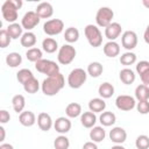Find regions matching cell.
I'll return each mask as SVG.
<instances>
[{
    "label": "cell",
    "instance_id": "obj_6",
    "mask_svg": "<svg viewBox=\"0 0 149 149\" xmlns=\"http://www.w3.org/2000/svg\"><path fill=\"white\" fill-rule=\"evenodd\" d=\"M113 16H114V12L109 7H100L95 14V22L99 27L106 28L112 23Z\"/></svg>",
    "mask_w": 149,
    "mask_h": 149
},
{
    "label": "cell",
    "instance_id": "obj_1",
    "mask_svg": "<svg viewBox=\"0 0 149 149\" xmlns=\"http://www.w3.org/2000/svg\"><path fill=\"white\" fill-rule=\"evenodd\" d=\"M65 85V79H64V76L59 72V73H56L54 76H50V77H47L42 84H41V88H42V92L48 95V97H52V95H56Z\"/></svg>",
    "mask_w": 149,
    "mask_h": 149
},
{
    "label": "cell",
    "instance_id": "obj_48",
    "mask_svg": "<svg viewBox=\"0 0 149 149\" xmlns=\"http://www.w3.org/2000/svg\"><path fill=\"white\" fill-rule=\"evenodd\" d=\"M13 2H14V5L16 6L17 9H20V8L22 7V1H21V0H13Z\"/></svg>",
    "mask_w": 149,
    "mask_h": 149
},
{
    "label": "cell",
    "instance_id": "obj_44",
    "mask_svg": "<svg viewBox=\"0 0 149 149\" xmlns=\"http://www.w3.org/2000/svg\"><path fill=\"white\" fill-rule=\"evenodd\" d=\"M140 77H141L142 84H144V85L149 86V70H147V71H146L144 73H142Z\"/></svg>",
    "mask_w": 149,
    "mask_h": 149
},
{
    "label": "cell",
    "instance_id": "obj_36",
    "mask_svg": "<svg viewBox=\"0 0 149 149\" xmlns=\"http://www.w3.org/2000/svg\"><path fill=\"white\" fill-rule=\"evenodd\" d=\"M135 62H136V55L132 51H127L120 56V63L122 65H126V66L133 65Z\"/></svg>",
    "mask_w": 149,
    "mask_h": 149
},
{
    "label": "cell",
    "instance_id": "obj_43",
    "mask_svg": "<svg viewBox=\"0 0 149 149\" xmlns=\"http://www.w3.org/2000/svg\"><path fill=\"white\" fill-rule=\"evenodd\" d=\"M10 120V115L6 109H1L0 111V122L1 123H6Z\"/></svg>",
    "mask_w": 149,
    "mask_h": 149
},
{
    "label": "cell",
    "instance_id": "obj_50",
    "mask_svg": "<svg viewBox=\"0 0 149 149\" xmlns=\"http://www.w3.org/2000/svg\"><path fill=\"white\" fill-rule=\"evenodd\" d=\"M111 149H126L125 147H122L121 144H115V146H113Z\"/></svg>",
    "mask_w": 149,
    "mask_h": 149
},
{
    "label": "cell",
    "instance_id": "obj_22",
    "mask_svg": "<svg viewBox=\"0 0 149 149\" xmlns=\"http://www.w3.org/2000/svg\"><path fill=\"white\" fill-rule=\"evenodd\" d=\"M20 42H21V45L24 48H28V49L34 48V45L36 44V35L31 31H26L21 36Z\"/></svg>",
    "mask_w": 149,
    "mask_h": 149
},
{
    "label": "cell",
    "instance_id": "obj_5",
    "mask_svg": "<svg viewBox=\"0 0 149 149\" xmlns=\"http://www.w3.org/2000/svg\"><path fill=\"white\" fill-rule=\"evenodd\" d=\"M76 54H77V51H76L74 47H72L71 44H64L58 50L57 59H58V62L61 64L68 65V64H70L74 59Z\"/></svg>",
    "mask_w": 149,
    "mask_h": 149
},
{
    "label": "cell",
    "instance_id": "obj_33",
    "mask_svg": "<svg viewBox=\"0 0 149 149\" xmlns=\"http://www.w3.org/2000/svg\"><path fill=\"white\" fill-rule=\"evenodd\" d=\"M102 71H104V68L99 62H92L87 66V73L93 78L99 77L102 73Z\"/></svg>",
    "mask_w": 149,
    "mask_h": 149
},
{
    "label": "cell",
    "instance_id": "obj_34",
    "mask_svg": "<svg viewBox=\"0 0 149 149\" xmlns=\"http://www.w3.org/2000/svg\"><path fill=\"white\" fill-rule=\"evenodd\" d=\"M42 56H43L42 50L38 49V48H35V47L28 49L27 52H26V57H27V59L30 61V62H35V63L38 62L40 59H42Z\"/></svg>",
    "mask_w": 149,
    "mask_h": 149
},
{
    "label": "cell",
    "instance_id": "obj_3",
    "mask_svg": "<svg viewBox=\"0 0 149 149\" xmlns=\"http://www.w3.org/2000/svg\"><path fill=\"white\" fill-rule=\"evenodd\" d=\"M85 36L87 38V42L90 43L91 47L93 48H98L101 45L102 43V34L100 31V29L94 26V24H87L84 29Z\"/></svg>",
    "mask_w": 149,
    "mask_h": 149
},
{
    "label": "cell",
    "instance_id": "obj_20",
    "mask_svg": "<svg viewBox=\"0 0 149 149\" xmlns=\"http://www.w3.org/2000/svg\"><path fill=\"white\" fill-rule=\"evenodd\" d=\"M88 108L93 113H102L106 108V102L102 98H93L88 102Z\"/></svg>",
    "mask_w": 149,
    "mask_h": 149
},
{
    "label": "cell",
    "instance_id": "obj_21",
    "mask_svg": "<svg viewBox=\"0 0 149 149\" xmlns=\"http://www.w3.org/2000/svg\"><path fill=\"white\" fill-rule=\"evenodd\" d=\"M106 136V132L101 126H94L91 130H90V139L92 140V142H101L105 140Z\"/></svg>",
    "mask_w": 149,
    "mask_h": 149
},
{
    "label": "cell",
    "instance_id": "obj_30",
    "mask_svg": "<svg viewBox=\"0 0 149 149\" xmlns=\"http://www.w3.org/2000/svg\"><path fill=\"white\" fill-rule=\"evenodd\" d=\"M79 38V30L74 27H69L65 29L64 33V40L69 43H74Z\"/></svg>",
    "mask_w": 149,
    "mask_h": 149
},
{
    "label": "cell",
    "instance_id": "obj_15",
    "mask_svg": "<svg viewBox=\"0 0 149 149\" xmlns=\"http://www.w3.org/2000/svg\"><path fill=\"white\" fill-rule=\"evenodd\" d=\"M35 12L41 19H49L54 14V8H52V5L50 2L44 1V2H41L37 5Z\"/></svg>",
    "mask_w": 149,
    "mask_h": 149
},
{
    "label": "cell",
    "instance_id": "obj_19",
    "mask_svg": "<svg viewBox=\"0 0 149 149\" xmlns=\"http://www.w3.org/2000/svg\"><path fill=\"white\" fill-rule=\"evenodd\" d=\"M80 122L85 128H93L95 122H97V116L93 112H84L80 115Z\"/></svg>",
    "mask_w": 149,
    "mask_h": 149
},
{
    "label": "cell",
    "instance_id": "obj_40",
    "mask_svg": "<svg viewBox=\"0 0 149 149\" xmlns=\"http://www.w3.org/2000/svg\"><path fill=\"white\" fill-rule=\"evenodd\" d=\"M10 41H12V38L7 33V29H1L0 30V47L1 48L8 47Z\"/></svg>",
    "mask_w": 149,
    "mask_h": 149
},
{
    "label": "cell",
    "instance_id": "obj_45",
    "mask_svg": "<svg viewBox=\"0 0 149 149\" xmlns=\"http://www.w3.org/2000/svg\"><path fill=\"white\" fill-rule=\"evenodd\" d=\"M83 149H98V146L95 144V142L88 141V142H85V143H84Z\"/></svg>",
    "mask_w": 149,
    "mask_h": 149
},
{
    "label": "cell",
    "instance_id": "obj_29",
    "mask_svg": "<svg viewBox=\"0 0 149 149\" xmlns=\"http://www.w3.org/2000/svg\"><path fill=\"white\" fill-rule=\"evenodd\" d=\"M65 114L68 118H77L81 115V106L78 102H71L65 108Z\"/></svg>",
    "mask_w": 149,
    "mask_h": 149
},
{
    "label": "cell",
    "instance_id": "obj_23",
    "mask_svg": "<svg viewBox=\"0 0 149 149\" xmlns=\"http://www.w3.org/2000/svg\"><path fill=\"white\" fill-rule=\"evenodd\" d=\"M119 77H120V80H121L123 84H126V85L133 84V83L135 81V78H136L134 71H133L132 69H129V68L122 69V70L120 71V73H119Z\"/></svg>",
    "mask_w": 149,
    "mask_h": 149
},
{
    "label": "cell",
    "instance_id": "obj_11",
    "mask_svg": "<svg viewBox=\"0 0 149 149\" xmlns=\"http://www.w3.org/2000/svg\"><path fill=\"white\" fill-rule=\"evenodd\" d=\"M121 44L122 47L130 51L137 45V35L133 30H126L121 36Z\"/></svg>",
    "mask_w": 149,
    "mask_h": 149
},
{
    "label": "cell",
    "instance_id": "obj_26",
    "mask_svg": "<svg viewBox=\"0 0 149 149\" xmlns=\"http://www.w3.org/2000/svg\"><path fill=\"white\" fill-rule=\"evenodd\" d=\"M42 48H43V50H44L45 52L52 54V52H55V51L58 49V43H57V41H56L55 38H52V37H47V38H44V40L42 41Z\"/></svg>",
    "mask_w": 149,
    "mask_h": 149
},
{
    "label": "cell",
    "instance_id": "obj_24",
    "mask_svg": "<svg viewBox=\"0 0 149 149\" xmlns=\"http://www.w3.org/2000/svg\"><path fill=\"white\" fill-rule=\"evenodd\" d=\"M98 93L102 99H108L114 94V86L111 83L105 81V83L100 84V86L98 88Z\"/></svg>",
    "mask_w": 149,
    "mask_h": 149
},
{
    "label": "cell",
    "instance_id": "obj_27",
    "mask_svg": "<svg viewBox=\"0 0 149 149\" xmlns=\"http://www.w3.org/2000/svg\"><path fill=\"white\" fill-rule=\"evenodd\" d=\"M99 120H100V123L105 127H109L115 123L116 121V116L113 112H102L99 116Z\"/></svg>",
    "mask_w": 149,
    "mask_h": 149
},
{
    "label": "cell",
    "instance_id": "obj_37",
    "mask_svg": "<svg viewBox=\"0 0 149 149\" xmlns=\"http://www.w3.org/2000/svg\"><path fill=\"white\" fill-rule=\"evenodd\" d=\"M54 147L55 149H69L70 147V141L66 136L64 135H59L55 139L54 141Z\"/></svg>",
    "mask_w": 149,
    "mask_h": 149
},
{
    "label": "cell",
    "instance_id": "obj_4",
    "mask_svg": "<svg viewBox=\"0 0 149 149\" xmlns=\"http://www.w3.org/2000/svg\"><path fill=\"white\" fill-rule=\"evenodd\" d=\"M35 69L38 72H41L43 74H47V77L59 73V66L57 65L56 62L50 61V59H43V58L40 59L38 62L35 63Z\"/></svg>",
    "mask_w": 149,
    "mask_h": 149
},
{
    "label": "cell",
    "instance_id": "obj_42",
    "mask_svg": "<svg viewBox=\"0 0 149 149\" xmlns=\"http://www.w3.org/2000/svg\"><path fill=\"white\" fill-rule=\"evenodd\" d=\"M147 70H149V62L148 61H141L137 63L136 65V72L141 76L142 73H144Z\"/></svg>",
    "mask_w": 149,
    "mask_h": 149
},
{
    "label": "cell",
    "instance_id": "obj_9",
    "mask_svg": "<svg viewBox=\"0 0 149 149\" xmlns=\"http://www.w3.org/2000/svg\"><path fill=\"white\" fill-rule=\"evenodd\" d=\"M40 20H41V17L36 14V12L29 10L23 15V17L21 20V26L23 27V29H27V31H29V30L34 29L40 23Z\"/></svg>",
    "mask_w": 149,
    "mask_h": 149
},
{
    "label": "cell",
    "instance_id": "obj_28",
    "mask_svg": "<svg viewBox=\"0 0 149 149\" xmlns=\"http://www.w3.org/2000/svg\"><path fill=\"white\" fill-rule=\"evenodd\" d=\"M22 29H23V27L21 24H19V23L15 22V23H10L7 27V33L10 36L12 40H16V38L21 37L23 35L22 34Z\"/></svg>",
    "mask_w": 149,
    "mask_h": 149
},
{
    "label": "cell",
    "instance_id": "obj_39",
    "mask_svg": "<svg viewBox=\"0 0 149 149\" xmlns=\"http://www.w3.org/2000/svg\"><path fill=\"white\" fill-rule=\"evenodd\" d=\"M137 149H149V137L147 135H139L135 140Z\"/></svg>",
    "mask_w": 149,
    "mask_h": 149
},
{
    "label": "cell",
    "instance_id": "obj_49",
    "mask_svg": "<svg viewBox=\"0 0 149 149\" xmlns=\"http://www.w3.org/2000/svg\"><path fill=\"white\" fill-rule=\"evenodd\" d=\"M0 133H1V137H0V141L2 142V141L5 140V128H3L2 126L0 127Z\"/></svg>",
    "mask_w": 149,
    "mask_h": 149
},
{
    "label": "cell",
    "instance_id": "obj_8",
    "mask_svg": "<svg viewBox=\"0 0 149 149\" xmlns=\"http://www.w3.org/2000/svg\"><path fill=\"white\" fill-rule=\"evenodd\" d=\"M63 29H64V22L61 19H51L45 21L43 24V31L50 36L61 34Z\"/></svg>",
    "mask_w": 149,
    "mask_h": 149
},
{
    "label": "cell",
    "instance_id": "obj_7",
    "mask_svg": "<svg viewBox=\"0 0 149 149\" xmlns=\"http://www.w3.org/2000/svg\"><path fill=\"white\" fill-rule=\"evenodd\" d=\"M1 13H2L3 19L7 22L15 23V21L17 19V8L14 5L13 0H6L2 3V6H1Z\"/></svg>",
    "mask_w": 149,
    "mask_h": 149
},
{
    "label": "cell",
    "instance_id": "obj_51",
    "mask_svg": "<svg viewBox=\"0 0 149 149\" xmlns=\"http://www.w3.org/2000/svg\"><path fill=\"white\" fill-rule=\"evenodd\" d=\"M142 3H143V6H144V7L149 8V0H143V1H142Z\"/></svg>",
    "mask_w": 149,
    "mask_h": 149
},
{
    "label": "cell",
    "instance_id": "obj_12",
    "mask_svg": "<svg viewBox=\"0 0 149 149\" xmlns=\"http://www.w3.org/2000/svg\"><path fill=\"white\" fill-rule=\"evenodd\" d=\"M122 27L119 22H112L109 26L105 28V36L109 41H115L120 35H121Z\"/></svg>",
    "mask_w": 149,
    "mask_h": 149
},
{
    "label": "cell",
    "instance_id": "obj_41",
    "mask_svg": "<svg viewBox=\"0 0 149 149\" xmlns=\"http://www.w3.org/2000/svg\"><path fill=\"white\" fill-rule=\"evenodd\" d=\"M136 109L139 113L141 114H148L149 113V101L144 100V101H139L136 104Z\"/></svg>",
    "mask_w": 149,
    "mask_h": 149
},
{
    "label": "cell",
    "instance_id": "obj_10",
    "mask_svg": "<svg viewBox=\"0 0 149 149\" xmlns=\"http://www.w3.org/2000/svg\"><path fill=\"white\" fill-rule=\"evenodd\" d=\"M115 105H116V107L119 109L125 111V112H128V111H132L136 106V102H135V99L132 95L120 94L115 99Z\"/></svg>",
    "mask_w": 149,
    "mask_h": 149
},
{
    "label": "cell",
    "instance_id": "obj_35",
    "mask_svg": "<svg viewBox=\"0 0 149 149\" xmlns=\"http://www.w3.org/2000/svg\"><path fill=\"white\" fill-rule=\"evenodd\" d=\"M23 88H24V91H26L27 93L34 94V93H36V92L38 91V88H40V83H38V80H37L35 77H33L31 79H29L28 81H26V83L23 84Z\"/></svg>",
    "mask_w": 149,
    "mask_h": 149
},
{
    "label": "cell",
    "instance_id": "obj_13",
    "mask_svg": "<svg viewBox=\"0 0 149 149\" xmlns=\"http://www.w3.org/2000/svg\"><path fill=\"white\" fill-rule=\"evenodd\" d=\"M109 139L115 144H121L127 139V133L122 127H114L109 130Z\"/></svg>",
    "mask_w": 149,
    "mask_h": 149
},
{
    "label": "cell",
    "instance_id": "obj_18",
    "mask_svg": "<svg viewBox=\"0 0 149 149\" xmlns=\"http://www.w3.org/2000/svg\"><path fill=\"white\" fill-rule=\"evenodd\" d=\"M104 54L107 57L114 58V57H116L120 54V45L115 41H108L104 45Z\"/></svg>",
    "mask_w": 149,
    "mask_h": 149
},
{
    "label": "cell",
    "instance_id": "obj_2",
    "mask_svg": "<svg viewBox=\"0 0 149 149\" xmlns=\"http://www.w3.org/2000/svg\"><path fill=\"white\" fill-rule=\"evenodd\" d=\"M87 78V72L81 68L73 69L68 76V84L71 88H79L84 85Z\"/></svg>",
    "mask_w": 149,
    "mask_h": 149
},
{
    "label": "cell",
    "instance_id": "obj_31",
    "mask_svg": "<svg viewBox=\"0 0 149 149\" xmlns=\"http://www.w3.org/2000/svg\"><path fill=\"white\" fill-rule=\"evenodd\" d=\"M12 105H13V108L16 113H22L24 106H26V99L22 94H16L13 97L12 99Z\"/></svg>",
    "mask_w": 149,
    "mask_h": 149
},
{
    "label": "cell",
    "instance_id": "obj_46",
    "mask_svg": "<svg viewBox=\"0 0 149 149\" xmlns=\"http://www.w3.org/2000/svg\"><path fill=\"white\" fill-rule=\"evenodd\" d=\"M143 38H144L146 43H148V44H149V24L147 26V28H146V30H144V34H143Z\"/></svg>",
    "mask_w": 149,
    "mask_h": 149
},
{
    "label": "cell",
    "instance_id": "obj_38",
    "mask_svg": "<svg viewBox=\"0 0 149 149\" xmlns=\"http://www.w3.org/2000/svg\"><path fill=\"white\" fill-rule=\"evenodd\" d=\"M34 77L33 72L29 70V69H21L19 70V72L16 73V79L23 85L26 81H28L29 79H31Z\"/></svg>",
    "mask_w": 149,
    "mask_h": 149
},
{
    "label": "cell",
    "instance_id": "obj_14",
    "mask_svg": "<svg viewBox=\"0 0 149 149\" xmlns=\"http://www.w3.org/2000/svg\"><path fill=\"white\" fill-rule=\"evenodd\" d=\"M54 128L59 134H65L71 129V121L65 116H59L54 122Z\"/></svg>",
    "mask_w": 149,
    "mask_h": 149
},
{
    "label": "cell",
    "instance_id": "obj_17",
    "mask_svg": "<svg viewBox=\"0 0 149 149\" xmlns=\"http://www.w3.org/2000/svg\"><path fill=\"white\" fill-rule=\"evenodd\" d=\"M19 122L24 127H31L36 122V116L31 111H24L19 115Z\"/></svg>",
    "mask_w": 149,
    "mask_h": 149
},
{
    "label": "cell",
    "instance_id": "obj_47",
    "mask_svg": "<svg viewBox=\"0 0 149 149\" xmlns=\"http://www.w3.org/2000/svg\"><path fill=\"white\" fill-rule=\"evenodd\" d=\"M0 149H14V147L12 144H9V143H2L0 146Z\"/></svg>",
    "mask_w": 149,
    "mask_h": 149
},
{
    "label": "cell",
    "instance_id": "obj_16",
    "mask_svg": "<svg viewBox=\"0 0 149 149\" xmlns=\"http://www.w3.org/2000/svg\"><path fill=\"white\" fill-rule=\"evenodd\" d=\"M37 125H38V127H40L41 130L48 132V130L51 129V127H52L54 123H52L51 116H50L48 113L41 112V113L37 115Z\"/></svg>",
    "mask_w": 149,
    "mask_h": 149
},
{
    "label": "cell",
    "instance_id": "obj_32",
    "mask_svg": "<svg viewBox=\"0 0 149 149\" xmlns=\"http://www.w3.org/2000/svg\"><path fill=\"white\" fill-rule=\"evenodd\" d=\"M6 63L10 68H16L22 63V56L19 52H10L6 56Z\"/></svg>",
    "mask_w": 149,
    "mask_h": 149
},
{
    "label": "cell",
    "instance_id": "obj_25",
    "mask_svg": "<svg viewBox=\"0 0 149 149\" xmlns=\"http://www.w3.org/2000/svg\"><path fill=\"white\" fill-rule=\"evenodd\" d=\"M135 98L139 101H144L149 99V86L144 84H140L135 88Z\"/></svg>",
    "mask_w": 149,
    "mask_h": 149
}]
</instances>
